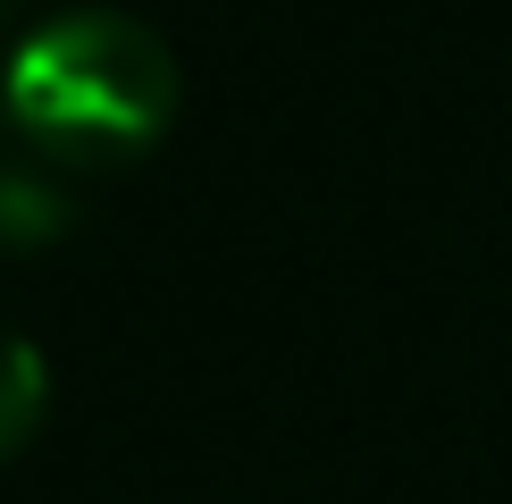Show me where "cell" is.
<instances>
[{"instance_id": "7a4b0ae2", "label": "cell", "mask_w": 512, "mask_h": 504, "mask_svg": "<svg viewBox=\"0 0 512 504\" xmlns=\"http://www.w3.org/2000/svg\"><path fill=\"white\" fill-rule=\"evenodd\" d=\"M42 412H51V370L17 328H0V462L42 429Z\"/></svg>"}, {"instance_id": "6da1fadb", "label": "cell", "mask_w": 512, "mask_h": 504, "mask_svg": "<svg viewBox=\"0 0 512 504\" xmlns=\"http://www.w3.org/2000/svg\"><path fill=\"white\" fill-rule=\"evenodd\" d=\"M0 110L26 143L68 160H126L177 118V59L126 9H68L9 51Z\"/></svg>"}, {"instance_id": "3957f363", "label": "cell", "mask_w": 512, "mask_h": 504, "mask_svg": "<svg viewBox=\"0 0 512 504\" xmlns=\"http://www.w3.org/2000/svg\"><path fill=\"white\" fill-rule=\"evenodd\" d=\"M51 227H59V202L42 194V185L0 177V236H9V244H26V236H51Z\"/></svg>"}, {"instance_id": "277c9868", "label": "cell", "mask_w": 512, "mask_h": 504, "mask_svg": "<svg viewBox=\"0 0 512 504\" xmlns=\"http://www.w3.org/2000/svg\"><path fill=\"white\" fill-rule=\"evenodd\" d=\"M9 9H17V0H0V26H9Z\"/></svg>"}]
</instances>
